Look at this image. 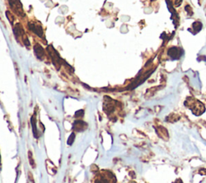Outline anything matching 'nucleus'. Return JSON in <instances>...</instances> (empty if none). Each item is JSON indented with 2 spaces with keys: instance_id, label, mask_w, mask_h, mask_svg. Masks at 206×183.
I'll use <instances>...</instances> for the list:
<instances>
[{
  "instance_id": "2",
  "label": "nucleus",
  "mask_w": 206,
  "mask_h": 183,
  "mask_svg": "<svg viewBox=\"0 0 206 183\" xmlns=\"http://www.w3.org/2000/svg\"><path fill=\"white\" fill-rule=\"evenodd\" d=\"M10 4H11V7L13 11H15V13H16L18 15H19L21 17H23L25 15L19 0H10Z\"/></svg>"
},
{
  "instance_id": "10",
  "label": "nucleus",
  "mask_w": 206,
  "mask_h": 183,
  "mask_svg": "<svg viewBox=\"0 0 206 183\" xmlns=\"http://www.w3.org/2000/svg\"><path fill=\"white\" fill-rule=\"evenodd\" d=\"M94 183H110V180L108 179V178H105V177H100L98 178L97 179H95Z\"/></svg>"
},
{
  "instance_id": "17",
  "label": "nucleus",
  "mask_w": 206,
  "mask_h": 183,
  "mask_svg": "<svg viewBox=\"0 0 206 183\" xmlns=\"http://www.w3.org/2000/svg\"><path fill=\"white\" fill-rule=\"evenodd\" d=\"M0 167H1V156H0Z\"/></svg>"
},
{
  "instance_id": "1",
  "label": "nucleus",
  "mask_w": 206,
  "mask_h": 183,
  "mask_svg": "<svg viewBox=\"0 0 206 183\" xmlns=\"http://www.w3.org/2000/svg\"><path fill=\"white\" fill-rule=\"evenodd\" d=\"M185 104L186 107L189 108L192 110L193 113H194L196 116L201 115L205 110V105L201 101H199L193 97L188 98L185 102Z\"/></svg>"
},
{
  "instance_id": "7",
  "label": "nucleus",
  "mask_w": 206,
  "mask_h": 183,
  "mask_svg": "<svg viewBox=\"0 0 206 183\" xmlns=\"http://www.w3.org/2000/svg\"><path fill=\"white\" fill-rule=\"evenodd\" d=\"M35 50V54L37 56V58L39 59H42L43 56L44 55V51H43V48L39 43L35 44L34 47Z\"/></svg>"
},
{
  "instance_id": "3",
  "label": "nucleus",
  "mask_w": 206,
  "mask_h": 183,
  "mask_svg": "<svg viewBox=\"0 0 206 183\" xmlns=\"http://www.w3.org/2000/svg\"><path fill=\"white\" fill-rule=\"evenodd\" d=\"M47 51L49 52V55L51 56L54 65L56 66L57 69H59L60 65V58L59 55H58V53L56 52V50L53 48V47L52 45H50L49 47H47Z\"/></svg>"
},
{
  "instance_id": "5",
  "label": "nucleus",
  "mask_w": 206,
  "mask_h": 183,
  "mask_svg": "<svg viewBox=\"0 0 206 183\" xmlns=\"http://www.w3.org/2000/svg\"><path fill=\"white\" fill-rule=\"evenodd\" d=\"M28 28L31 31H32L34 33H35L39 37L43 36V28L41 27L40 25H37L35 23H28Z\"/></svg>"
},
{
  "instance_id": "4",
  "label": "nucleus",
  "mask_w": 206,
  "mask_h": 183,
  "mask_svg": "<svg viewBox=\"0 0 206 183\" xmlns=\"http://www.w3.org/2000/svg\"><path fill=\"white\" fill-rule=\"evenodd\" d=\"M182 53H183V51L180 47H170L167 51V55L173 60H179L182 55Z\"/></svg>"
},
{
  "instance_id": "15",
  "label": "nucleus",
  "mask_w": 206,
  "mask_h": 183,
  "mask_svg": "<svg viewBox=\"0 0 206 183\" xmlns=\"http://www.w3.org/2000/svg\"><path fill=\"white\" fill-rule=\"evenodd\" d=\"M199 174H201L202 175H206V170L205 169H202V170H200L199 171Z\"/></svg>"
},
{
  "instance_id": "14",
  "label": "nucleus",
  "mask_w": 206,
  "mask_h": 183,
  "mask_svg": "<svg viewBox=\"0 0 206 183\" xmlns=\"http://www.w3.org/2000/svg\"><path fill=\"white\" fill-rule=\"evenodd\" d=\"M182 3V0H175V5L176 7H179Z\"/></svg>"
},
{
  "instance_id": "9",
  "label": "nucleus",
  "mask_w": 206,
  "mask_h": 183,
  "mask_svg": "<svg viewBox=\"0 0 206 183\" xmlns=\"http://www.w3.org/2000/svg\"><path fill=\"white\" fill-rule=\"evenodd\" d=\"M193 31H194L196 33H197V32H199L201 30L202 23L199 21H197L195 22V23H193Z\"/></svg>"
},
{
  "instance_id": "13",
  "label": "nucleus",
  "mask_w": 206,
  "mask_h": 183,
  "mask_svg": "<svg viewBox=\"0 0 206 183\" xmlns=\"http://www.w3.org/2000/svg\"><path fill=\"white\" fill-rule=\"evenodd\" d=\"M31 124H32V128H33V132H34L35 136H36V127H35V118L34 116L31 117Z\"/></svg>"
},
{
  "instance_id": "12",
  "label": "nucleus",
  "mask_w": 206,
  "mask_h": 183,
  "mask_svg": "<svg viewBox=\"0 0 206 183\" xmlns=\"http://www.w3.org/2000/svg\"><path fill=\"white\" fill-rule=\"evenodd\" d=\"M74 138H75V134H74V133L73 132V133L70 135L69 139H68V142H67V143H68V145H71L72 144H73V142L74 141Z\"/></svg>"
},
{
  "instance_id": "16",
  "label": "nucleus",
  "mask_w": 206,
  "mask_h": 183,
  "mask_svg": "<svg viewBox=\"0 0 206 183\" xmlns=\"http://www.w3.org/2000/svg\"><path fill=\"white\" fill-rule=\"evenodd\" d=\"M177 181H178V182H176L175 183H182V181H181V180H180V179H179V180H177Z\"/></svg>"
},
{
  "instance_id": "8",
  "label": "nucleus",
  "mask_w": 206,
  "mask_h": 183,
  "mask_svg": "<svg viewBox=\"0 0 206 183\" xmlns=\"http://www.w3.org/2000/svg\"><path fill=\"white\" fill-rule=\"evenodd\" d=\"M14 34H15V36L16 38L21 37L23 34V29L22 26L19 23L16 24V26L14 27Z\"/></svg>"
},
{
  "instance_id": "11",
  "label": "nucleus",
  "mask_w": 206,
  "mask_h": 183,
  "mask_svg": "<svg viewBox=\"0 0 206 183\" xmlns=\"http://www.w3.org/2000/svg\"><path fill=\"white\" fill-rule=\"evenodd\" d=\"M28 159H29V162H30V165L31 166L32 168H35V162L33 158H32V154L31 152L28 153Z\"/></svg>"
},
{
  "instance_id": "6",
  "label": "nucleus",
  "mask_w": 206,
  "mask_h": 183,
  "mask_svg": "<svg viewBox=\"0 0 206 183\" xmlns=\"http://www.w3.org/2000/svg\"><path fill=\"white\" fill-rule=\"evenodd\" d=\"M87 127V124L82 120H77L73 124V128L77 131H82Z\"/></svg>"
}]
</instances>
